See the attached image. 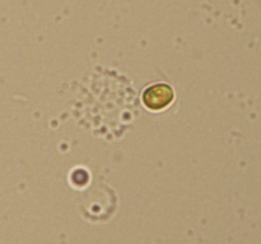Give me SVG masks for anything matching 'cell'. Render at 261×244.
Segmentation results:
<instances>
[{
  "mask_svg": "<svg viewBox=\"0 0 261 244\" xmlns=\"http://www.w3.org/2000/svg\"><path fill=\"white\" fill-rule=\"evenodd\" d=\"M143 98L145 105L148 109L161 110L171 103L174 92L172 87L166 84H157L146 89Z\"/></svg>",
  "mask_w": 261,
  "mask_h": 244,
  "instance_id": "1",
  "label": "cell"
}]
</instances>
